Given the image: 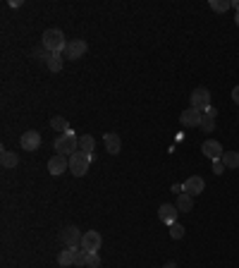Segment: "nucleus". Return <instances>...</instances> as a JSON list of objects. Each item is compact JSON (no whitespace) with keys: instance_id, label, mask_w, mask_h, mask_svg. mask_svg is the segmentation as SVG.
Returning <instances> with one entry per match:
<instances>
[{"instance_id":"a878e982","label":"nucleus","mask_w":239,"mask_h":268,"mask_svg":"<svg viewBox=\"0 0 239 268\" xmlns=\"http://www.w3.org/2000/svg\"><path fill=\"white\" fill-rule=\"evenodd\" d=\"M86 268H101V256H98V251H96V254H89Z\"/></svg>"},{"instance_id":"ddd939ff","label":"nucleus","mask_w":239,"mask_h":268,"mask_svg":"<svg viewBox=\"0 0 239 268\" xmlns=\"http://www.w3.org/2000/svg\"><path fill=\"white\" fill-rule=\"evenodd\" d=\"M19 144H22V149L24 151H36L38 146H41V134H38L36 129H29V132L22 134Z\"/></svg>"},{"instance_id":"0eeeda50","label":"nucleus","mask_w":239,"mask_h":268,"mask_svg":"<svg viewBox=\"0 0 239 268\" xmlns=\"http://www.w3.org/2000/svg\"><path fill=\"white\" fill-rule=\"evenodd\" d=\"M101 232H96V230H89V232H84V237H82V249H86L89 254H96L98 249H101Z\"/></svg>"},{"instance_id":"393cba45","label":"nucleus","mask_w":239,"mask_h":268,"mask_svg":"<svg viewBox=\"0 0 239 268\" xmlns=\"http://www.w3.org/2000/svg\"><path fill=\"white\" fill-rule=\"evenodd\" d=\"M201 129H204L206 134H210V132L215 129V118H206V115H204V120H201Z\"/></svg>"},{"instance_id":"423d86ee","label":"nucleus","mask_w":239,"mask_h":268,"mask_svg":"<svg viewBox=\"0 0 239 268\" xmlns=\"http://www.w3.org/2000/svg\"><path fill=\"white\" fill-rule=\"evenodd\" d=\"M82 232L72 225V228H65L62 232H60V242L65 244V249H74V247H82Z\"/></svg>"},{"instance_id":"f8f14e48","label":"nucleus","mask_w":239,"mask_h":268,"mask_svg":"<svg viewBox=\"0 0 239 268\" xmlns=\"http://www.w3.org/2000/svg\"><path fill=\"white\" fill-rule=\"evenodd\" d=\"M182 187H184V192L189 197H196V194H201L206 189V182H204V178H199V175H191V178H187V182Z\"/></svg>"},{"instance_id":"4468645a","label":"nucleus","mask_w":239,"mask_h":268,"mask_svg":"<svg viewBox=\"0 0 239 268\" xmlns=\"http://www.w3.org/2000/svg\"><path fill=\"white\" fill-rule=\"evenodd\" d=\"M103 144H105L108 153H113V156H118L120 149H122V139H120L115 132H108V134H103Z\"/></svg>"},{"instance_id":"9d476101","label":"nucleus","mask_w":239,"mask_h":268,"mask_svg":"<svg viewBox=\"0 0 239 268\" xmlns=\"http://www.w3.org/2000/svg\"><path fill=\"white\" fill-rule=\"evenodd\" d=\"M177 215H179V209L177 206H172V204H163L160 209H158V218L170 228L172 223H177Z\"/></svg>"},{"instance_id":"cd10ccee","label":"nucleus","mask_w":239,"mask_h":268,"mask_svg":"<svg viewBox=\"0 0 239 268\" xmlns=\"http://www.w3.org/2000/svg\"><path fill=\"white\" fill-rule=\"evenodd\" d=\"M204 115H206V118H215V115H218V110L210 106V108H206V110H204Z\"/></svg>"},{"instance_id":"4be33fe9","label":"nucleus","mask_w":239,"mask_h":268,"mask_svg":"<svg viewBox=\"0 0 239 268\" xmlns=\"http://www.w3.org/2000/svg\"><path fill=\"white\" fill-rule=\"evenodd\" d=\"M51 127H53L55 132H62V134L72 129V127H69V122H67L65 118H60V115H58V118H53V120H51Z\"/></svg>"},{"instance_id":"5701e85b","label":"nucleus","mask_w":239,"mask_h":268,"mask_svg":"<svg viewBox=\"0 0 239 268\" xmlns=\"http://www.w3.org/2000/svg\"><path fill=\"white\" fill-rule=\"evenodd\" d=\"M230 7H232L230 0H210V10L213 12H227Z\"/></svg>"},{"instance_id":"bb28decb","label":"nucleus","mask_w":239,"mask_h":268,"mask_svg":"<svg viewBox=\"0 0 239 268\" xmlns=\"http://www.w3.org/2000/svg\"><path fill=\"white\" fill-rule=\"evenodd\" d=\"M225 170V163H222V158H218V161H213V173L215 175H220Z\"/></svg>"},{"instance_id":"a211bd4d","label":"nucleus","mask_w":239,"mask_h":268,"mask_svg":"<svg viewBox=\"0 0 239 268\" xmlns=\"http://www.w3.org/2000/svg\"><path fill=\"white\" fill-rule=\"evenodd\" d=\"M93 149H96V139H93L91 134H84V137H79V151H84V153L93 156Z\"/></svg>"},{"instance_id":"2eb2a0df","label":"nucleus","mask_w":239,"mask_h":268,"mask_svg":"<svg viewBox=\"0 0 239 268\" xmlns=\"http://www.w3.org/2000/svg\"><path fill=\"white\" fill-rule=\"evenodd\" d=\"M0 163H2V168H15V165L19 163V156H17L15 151L2 149V153H0Z\"/></svg>"},{"instance_id":"c85d7f7f","label":"nucleus","mask_w":239,"mask_h":268,"mask_svg":"<svg viewBox=\"0 0 239 268\" xmlns=\"http://www.w3.org/2000/svg\"><path fill=\"white\" fill-rule=\"evenodd\" d=\"M232 101H235V103H239V84L232 89Z\"/></svg>"},{"instance_id":"412c9836","label":"nucleus","mask_w":239,"mask_h":268,"mask_svg":"<svg viewBox=\"0 0 239 268\" xmlns=\"http://www.w3.org/2000/svg\"><path fill=\"white\" fill-rule=\"evenodd\" d=\"M72 251H74V266H86V261H89V251L82 249V247H74Z\"/></svg>"},{"instance_id":"20e7f679","label":"nucleus","mask_w":239,"mask_h":268,"mask_svg":"<svg viewBox=\"0 0 239 268\" xmlns=\"http://www.w3.org/2000/svg\"><path fill=\"white\" fill-rule=\"evenodd\" d=\"M189 103H191V108H196V110H206L210 108V91L206 87H199V89L191 91V96H189Z\"/></svg>"},{"instance_id":"b1692460","label":"nucleus","mask_w":239,"mask_h":268,"mask_svg":"<svg viewBox=\"0 0 239 268\" xmlns=\"http://www.w3.org/2000/svg\"><path fill=\"white\" fill-rule=\"evenodd\" d=\"M168 230H170V237H172V239H182V237H184V228H182L179 223H172Z\"/></svg>"},{"instance_id":"1a4fd4ad","label":"nucleus","mask_w":239,"mask_h":268,"mask_svg":"<svg viewBox=\"0 0 239 268\" xmlns=\"http://www.w3.org/2000/svg\"><path fill=\"white\" fill-rule=\"evenodd\" d=\"M67 168H69V158H67V156L55 153V156L48 161V173H51V175H62Z\"/></svg>"},{"instance_id":"7ed1b4c3","label":"nucleus","mask_w":239,"mask_h":268,"mask_svg":"<svg viewBox=\"0 0 239 268\" xmlns=\"http://www.w3.org/2000/svg\"><path fill=\"white\" fill-rule=\"evenodd\" d=\"M55 151H58L60 156H72V153H77L79 151V139L74 137V132L69 129V132H65V134H60L58 139H55Z\"/></svg>"},{"instance_id":"9b49d317","label":"nucleus","mask_w":239,"mask_h":268,"mask_svg":"<svg viewBox=\"0 0 239 268\" xmlns=\"http://www.w3.org/2000/svg\"><path fill=\"white\" fill-rule=\"evenodd\" d=\"M201 151L206 153V158H210V161H218V158H222V144L220 142H215V139H206L204 144H201Z\"/></svg>"},{"instance_id":"f03ea898","label":"nucleus","mask_w":239,"mask_h":268,"mask_svg":"<svg viewBox=\"0 0 239 268\" xmlns=\"http://www.w3.org/2000/svg\"><path fill=\"white\" fill-rule=\"evenodd\" d=\"M91 161H93V156L84 153V151L72 153V156H69V170H72V175H74V178H84V175L89 173Z\"/></svg>"},{"instance_id":"dca6fc26","label":"nucleus","mask_w":239,"mask_h":268,"mask_svg":"<svg viewBox=\"0 0 239 268\" xmlns=\"http://www.w3.org/2000/svg\"><path fill=\"white\" fill-rule=\"evenodd\" d=\"M175 206L179 209V213H189V211L194 209V199H191L187 192H182L177 197V204H175Z\"/></svg>"},{"instance_id":"f257e3e1","label":"nucleus","mask_w":239,"mask_h":268,"mask_svg":"<svg viewBox=\"0 0 239 268\" xmlns=\"http://www.w3.org/2000/svg\"><path fill=\"white\" fill-rule=\"evenodd\" d=\"M67 38H65V34L60 29H46L43 31V36H41V46L48 51V53H62L65 48H67Z\"/></svg>"},{"instance_id":"6ab92c4d","label":"nucleus","mask_w":239,"mask_h":268,"mask_svg":"<svg viewBox=\"0 0 239 268\" xmlns=\"http://www.w3.org/2000/svg\"><path fill=\"white\" fill-rule=\"evenodd\" d=\"M58 264L62 268L74 266V251H72V249H62V251L58 254Z\"/></svg>"},{"instance_id":"7c9ffc66","label":"nucleus","mask_w":239,"mask_h":268,"mask_svg":"<svg viewBox=\"0 0 239 268\" xmlns=\"http://www.w3.org/2000/svg\"><path fill=\"white\" fill-rule=\"evenodd\" d=\"M235 22H237V27H239V12H237V17H235Z\"/></svg>"},{"instance_id":"aec40b11","label":"nucleus","mask_w":239,"mask_h":268,"mask_svg":"<svg viewBox=\"0 0 239 268\" xmlns=\"http://www.w3.org/2000/svg\"><path fill=\"white\" fill-rule=\"evenodd\" d=\"M222 163H225V168H239V153L237 151H225L222 153Z\"/></svg>"},{"instance_id":"f3484780","label":"nucleus","mask_w":239,"mask_h":268,"mask_svg":"<svg viewBox=\"0 0 239 268\" xmlns=\"http://www.w3.org/2000/svg\"><path fill=\"white\" fill-rule=\"evenodd\" d=\"M62 53H51L48 55V60H46V67L51 70V72H60L62 70Z\"/></svg>"},{"instance_id":"39448f33","label":"nucleus","mask_w":239,"mask_h":268,"mask_svg":"<svg viewBox=\"0 0 239 268\" xmlns=\"http://www.w3.org/2000/svg\"><path fill=\"white\" fill-rule=\"evenodd\" d=\"M86 51H89L86 41H79V38H74V41H69V43H67V48L62 51V58L79 60V58H84V53H86Z\"/></svg>"},{"instance_id":"c756f323","label":"nucleus","mask_w":239,"mask_h":268,"mask_svg":"<svg viewBox=\"0 0 239 268\" xmlns=\"http://www.w3.org/2000/svg\"><path fill=\"white\" fill-rule=\"evenodd\" d=\"M163 268H177V264H175V261H168V264H165Z\"/></svg>"},{"instance_id":"6e6552de","label":"nucleus","mask_w":239,"mask_h":268,"mask_svg":"<svg viewBox=\"0 0 239 268\" xmlns=\"http://www.w3.org/2000/svg\"><path fill=\"white\" fill-rule=\"evenodd\" d=\"M201 120H204V113L189 106V108H187V110L182 113V118H179V122H182L184 127H201Z\"/></svg>"}]
</instances>
